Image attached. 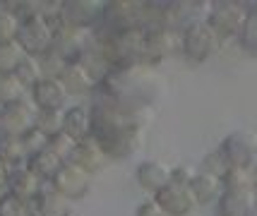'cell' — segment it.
I'll return each mask as SVG.
<instances>
[{"label": "cell", "instance_id": "17", "mask_svg": "<svg viewBox=\"0 0 257 216\" xmlns=\"http://www.w3.org/2000/svg\"><path fill=\"white\" fill-rule=\"evenodd\" d=\"M135 178H137L142 190L157 194L161 187H166L171 182V168L164 166L161 161H142L135 171Z\"/></svg>", "mask_w": 257, "mask_h": 216}, {"label": "cell", "instance_id": "7", "mask_svg": "<svg viewBox=\"0 0 257 216\" xmlns=\"http://www.w3.org/2000/svg\"><path fill=\"white\" fill-rule=\"evenodd\" d=\"M101 29L108 32H130L142 29V3L140 0H108L101 12Z\"/></svg>", "mask_w": 257, "mask_h": 216}, {"label": "cell", "instance_id": "24", "mask_svg": "<svg viewBox=\"0 0 257 216\" xmlns=\"http://www.w3.org/2000/svg\"><path fill=\"white\" fill-rule=\"evenodd\" d=\"M24 94H27V87L20 82L17 75H0V108L24 101Z\"/></svg>", "mask_w": 257, "mask_h": 216}, {"label": "cell", "instance_id": "36", "mask_svg": "<svg viewBox=\"0 0 257 216\" xmlns=\"http://www.w3.org/2000/svg\"><path fill=\"white\" fill-rule=\"evenodd\" d=\"M135 216H166V214L161 211V206L154 199H147V202H142V204L135 209Z\"/></svg>", "mask_w": 257, "mask_h": 216}, {"label": "cell", "instance_id": "16", "mask_svg": "<svg viewBox=\"0 0 257 216\" xmlns=\"http://www.w3.org/2000/svg\"><path fill=\"white\" fill-rule=\"evenodd\" d=\"M41 190H44V180L29 166H22V168H15L12 171L10 185H8V192L10 194L20 197V199H27V202H34Z\"/></svg>", "mask_w": 257, "mask_h": 216}, {"label": "cell", "instance_id": "25", "mask_svg": "<svg viewBox=\"0 0 257 216\" xmlns=\"http://www.w3.org/2000/svg\"><path fill=\"white\" fill-rule=\"evenodd\" d=\"M27 53L22 51V46L17 41L12 44H0V75H15L20 65L24 63Z\"/></svg>", "mask_w": 257, "mask_h": 216}, {"label": "cell", "instance_id": "39", "mask_svg": "<svg viewBox=\"0 0 257 216\" xmlns=\"http://www.w3.org/2000/svg\"><path fill=\"white\" fill-rule=\"evenodd\" d=\"M255 204H257V187H255Z\"/></svg>", "mask_w": 257, "mask_h": 216}, {"label": "cell", "instance_id": "28", "mask_svg": "<svg viewBox=\"0 0 257 216\" xmlns=\"http://www.w3.org/2000/svg\"><path fill=\"white\" fill-rule=\"evenodd\" d=\"M36 209H34V202H27V199H20L10 192L0 194V216H34Z\"/></svg>", "mask_w": 257, "mask_h": 216}, {"label": "cell", "instance_id": "3", "mask_svg": "<svg viewBox=\"0 0 257 216\" xmlns=\"http://www.w3.org/2000/svg\"><path fill=\"white\" fill-rule=\"evenodd\" d=\"M44 10V8H41ZM17 44L22 46V51L32 58H41L48 51H53L56 44V27L46 17L44 12H36L22 20L20 34H17Z\"/></svg>", "mask_w": 257, "mask_h": 216}, {"label": "cell", "instance_id": "13", "mask_svg": "<svg viewBox=\"0 0 257 216\" xmlns=\"http://www.w3.org/2000/svg\"><path fill=\"white\" fill-rule=\"evenodd\" d=\"M29 91H32V103L36 111H63L67 91L63 89L60 80L44 77L41 82H36Z\"/></svg>", "mask_w": 257, "mask_h": 216}, {"label": "cell", "instance_id": "1", "mask_svg": "<svg viewBox=\"0 0 257 216\" xmlns=\"http://www.w3.org/2000/svg\"><path fill=\"white\" fill-rule=\"evenodd\" d=\"M91 113V139L111 159H127L142 142V113L125 111L115 103L99 99Z\"/></svg>", "mask_w": 257, "mask_h": 216}, {"label": "cell", "instance_id": "20", "mask_svg": "<svg viewBox=\"0 0 257 216\" xmlns=\"http://www.w3.org/2000/svg\"><path fill=\"white\" fill-rule=\"evenodd\" d=\"M58 80H60V84H63V89H65L67 94H89L91 89L99 87V84L94 82V77H91L79 63H67L65 70H63V75H60Z\"/></svg>", "mask_w": 257, "mask_h": 216}, {"label": "cell", "instance_id": "30", "mask_svg": "<svg viewBox=\"0 0 257 216\" xmlns=\"http://www.w3.org/2000/svg\"><path fill=\"white\" fill-rule=\"evenodd\" d=\"M20 27H22V20H20L15 12L0 8V44H12V41H17Z\"/></svg>", "mask_w": 257, "mask_h": 216}, {"label": "cell", "instance_id": "12", "mask_svg": "<svg viewBox=\"0 0 257 216\" xmlns=\"http://www.w3.org/2000/svg\"><path fill=\"white\" fill-rule=\"evenodd\" d=\"M3 135L24 137L34 125H36V108L27 101H17L12 106H5L3 111Z\"/></svg>", "mask_w": 257, "mask_h": 216}, {"label": "cell", "instance_id": "15", "mask_svg": "<svg viewBox=\"0 0 257 216\" xmlns=\"http://www.w3.org/2000/svg\"><path fill=\"white\" fill-rule=\"evenodd\" d=\"M70 163H75V166H79L82 171H87L89 175H94V173H99L106 168L108 156L101 151V147L89 137V139L79 142L77 147H75L72 156H70Z\"/></svg>", "mask_w": 257, "mask_h": 216}, {"label": "cell", "instance_id": "32", "mask_svg": "<svg viewBox=\"0 0 257 216\" xmlns=\"http://www.w3.org/2000/svg\"><path fill=\"white\" fill-rule=\"evenodd\" d=\"M75 147H77V142H75L70 135H65V132H60V135H56V137H51V139H48V149H51L53 154H58L65 163L70 161Z\"/></svg>", "mask_w": 257, "mask_h": 216}, {"label": "cell", "instance_id": "10", "mask_svg": "<svg viewBox=\"0 0 257 216\" xmlns=\"http://www.w3.org/2000/svg\"><path fill=\"white\" fill-rule=\"evenodd\" d=\"M89 182L91 175L87 171H82L75 163H63V168L56 173V178L51 180V187L58 194H63L65 199H79L89 192Z\"/></svg>", "mask_w": 257, "mask_h": 216}, {"label": "cell", "instance_id": "31", "mask_svg": "<svg viewBox=\"0 0 257 216\" xmlns=\"http://www.w3.org/2000/svg\"><path fill=\"white\" fill-rule=\"evenodd\" d=\"M15 75L20 77V82H22L27 89H32L36 82L44 80V72H41V65H39V58H32V56L24 58V63L20 65V70H17Z\"/></svg>", "mask_w": 257, "mask_h": 216}, {"label": "cell", "instance_id": "40", "mask_svg": "<svg viewBox=\"0 0 257 216\" xmlns=\"http://www.w3.org/2000/svg\"><path fill=\"white\" fill-rule=\"evenodd\" d=\"M250 216H257V209H255V211H252V214H250Z\"/></svg>", "mask_w": 257, "mask_h": 216}, {"label": "cell", "instance_id": "8", "mask_svg": "<svg viewBox=\"0 0 257 216\" xmlns=\"http://www.w3.org/2000/svg\"><path fill=\"white\" fill-rule=\"evenodd\" d=\"M101 12H103V3L65 0L60 3V22L65 27H77V29H96L101 24Z\"/></svg>", "mask_w": 257, "mask_h": 216}, {"label": "cell", "instance_id": "33", "mask_svg": "<svg viewBox=\"0 0 257 216\" xmlns=\"http://www.w3.org/2000/svg\"><path fill=\"white\" fill-rule=\"evenodd\" d=\"M22 144H24V149H27V156H34V154H39V151L48 149V137H46L44 132H39L36 127H32V130L22 137Z\"/></svg>", "mask_w": 257, "mask_h": 216}, {"label": "cell", "instance_id": "35", "mask_svg": "<svg viewBox=\"0 0 257 216\" xmlns=\"http://www.w3.org/2000/svg\"><path fill=\"white\" fill-rule=\"evenodd\" d=\"M192 178H195V171H192L190 166H176V168H171V182H176V185H190Z\"/></svg>", "mask_w": 257, "mask_h": 216}, {"label": "cell", "instance_id": "6", "mask_svg": "<svg viewBox=\"0 0 257 216\" xmlns=\"http://www.w3.org/2000/svg\"><path fill=\"white\" fill-rule=\"evenodd\" d=\"M250 10L240 3H231V0H224V3H214L209 15H207V24L212 27V32L219 36V41H228V39H238L243 27H245V20Z\"/></svg>", "mask_w": 257, "mask_h": 216}, {"label": "cell", "instance_id": "37", "mask_svg": "<svg viewBox=\"0 0 257 216\" xmlns=\"http://www.w3.org/2000/svg\"><path fill=\"white\" fill-rule=\"evenodd\" d=\"M12 166H8L5 161H0V190H8V185H10V178H12Z\"/></svg>", "mask_w": 257, "mask_h": 216}, {"label": "cell", "instance_id": "34", "mask_svg": "<svg viewBox=\"0 0 257 216\" xmlns=\"http://www.w3.org/2000/svg\"><path fill=\"white\" fill-rule=\"evenodd\" d=\"M226 168H228V163L224 161V156H221V151L216 149L214 154H209V156H204V171L212 173V175H224Z\"/></svg>", "mask_w": 257, "mask_h": 216}, {"label": "cell", "instance_id": "2", "mask_svg": "<svg viewBox=\"0 0 257 216\" xmlns=\"http://www.w3.org/2000/svg\"><path fill=\"white\" fill-rule=\"evenodd\" d=\"M96 89L99 99H106L125 111L142 113L161 96L164 80L154 72V68L127 65V68H113Z\"/></svg>", "mask_w": 257, "mask_h": 216}, {"label": "cell", "instance_id": "21", "mask_svg": "<svg viewBox=\"0 0 257 216\" xmlns=\"http://www.w3.org/2000/svg\"><path fill=\"white\" fill-rule=\"evenodd\" d=\"M34 209L41 216H70V199L58 194L53 187H44L34 199Z\"/></svg>", "mask_w": 257, "mask_h": 216}, {"label": "cell", "instance_id": "27", "mask_svg": "<svg viewBox=\"0 0 257 216\" xmlns=\"http://www.w3.org/2000/svg\"><path fill=\"white\" fill-rule=\"evenodd\" d=\"M63 118L65 111H36V130L44 132L48 139L63 132Z\"/></svg>", "mask_w": 257, "mask_h": 216}, {"label": "cell", "instance_id": "29", "mask_svg": "<svg viewBox=\"0 0 257 216\" xmlns=\"http://www.w3.org/2000/svg\"><path fill=\"white\" fill-rule=\"evenodd\" d=\"M238 44H240V48L245 51L247 56L257 58V8L250 10V15H247L245 27H243V32L238 36Z\"/></svg>", "mask_w": 257, "mask_h": 216}, {"label": "cell", "instance_id": "14", "mask_svg": "<svg viewBox=\"0 0 257 216\" xmlns=\"http://www.w3.org/2000/svg\"><path fill=\"white\" fill-rule=\"evenodd\" d=\"M216 209L219 216H250L257 209L255 190H224Z\"/></svg>", "mask_w": 257, "mask_h": 216}, {"label": "cell", "instance_id": "19", "mask_svg": "<svg viewBox=\"0 0 257 216\" xmlns=\"http://www.w3.org/2000/svg\"><path fill=\"white\" fill-rule=\"evenodd\" d=\"M63 132L70 135L75 142H84L91 137V113L82 106H72L65 111V118H63Z\"/></svg>", "mask_w": 257, "mask_h": 216}, {"label": "cell", "instance_id": "38", "mask_svg": "<svg viewBox=\"0 0 257 216\" xmlns=\"http://www.w3.org/2000/svg\"><path fill=\"white\" fill-rule=\"evenodd\" d=\"M3 111V108H0ZM0 135H3V115H0Z\"/></svg>", "mask_w": 257, "mask_h": 216}, {"label": "cell", "instance_id": "26", "mask_svg": "<svg viewBox=\"0 0 257 216\" xmlns=\"http://www.w3.org/2000/svg\"><path fill=\"white\" fill-rule=\"evenodd\" d=\"M221 182H224V190H255L257 187V178L252 175V171H245V168H226Z\"/></svg>", "mask_w": 257, "mask_h": 216}, {"label": "cell", "instance_id": "5", "mask_svg": "<svg viewBox=\"0 0 257 216\" xmlns=\"http://www.w3.org/2000/svg\"><path fill=\"white\" fill-rule=\"evenodd\" d=\"M219 151L228 168H245L255 171L257 168V135L252 130H235L224 137L219 144Z\"/></svg>", "mask_w": 257, "mask_h": 216}, {"label": "cell", "instance_id": "23", "mask_svg": "<svg viewBox=\"0 0 257 216\" xmlns=\"http://www.w3.org/2000/svg\"><path fill=\"white\" fill-rule=\"evenodd\" d=\"M27 149L22 144V137L0 135V161H5L12 168H22L27 166Z\"/></svg>", "mask_w": 257, "mask_h": 216}, {"label": "cell", "instance_id": "22", "mask_svg": "<svg viewBox=\"0 0 257 216\" xmlns=\"http://www.w3.org/2000/svg\"><path fill=\"white\" fill-rule=\"evenodd\" d=\"M63 163H65V161L60 159L58 154H53L51 149H44V151H39V154L29 156V161H27V166H29V168H32V171L36 173L44 182L53 180L56 173L63 168Z\"/></svg>", "mask_w": 257, "mask_h": 216}, {"label": "cell", "instance_id": "18", "mask_svg": "<svg viewBox=\"0 0 257 216\" xmlns=\"http://www.w3.org/2000/svg\"><path fill=\"white\" fill-rule=\"evenodd\" d=\"M190 187L192 197L197 204H212V202H219V197L224 194V182L219 175H212V173L202 171V173H195L192 182L188 185Z\"/></svg>", "mask_w": 257, "mask_h": 216}, {"label": "cell", "instance_id": "11", "mask_svg": "<svg viewBox=\"0 0 257 216\" xmlns=\"http://www.w3.org/2000/svg\"><path fill=\"white\" fill-rule=\"evenodd\" d=\"M154 202L161 206V211L166 216H188L192 209L197 206L190 187L176 185V182H168L166 187H161V190L154 194Z\"/></svg>", "mask_w": 257, "mask_h": 216}, {"label": "cell", "instance_id": "4", "mask_svg": "<svg viewBox=\"0 0 257 216\" xmlns=\"http://www.w3.org/2000/svg\"><path fill=\"white\" fill-rule=\"evenodd\" d=\"M219 46H221V41L212 32L207 20H192L180 32V51L185 53L190 63H207L219 51Z\"/></svg>", "mask_w": 257, "mask_h": 216}, {"label": "cell", "instance_id": "9", "mask_svg": "<svg viewBox=\"0 0 257 216\" xmlns=\"http://www.w3.org/2000/svg\"><path fill=\"white\" fill-rule=\"evenodd\" d=\"M176 48H180V34L171 29H145V65L157 68L159 63L168 58Z\"/></svg>", "mask_w": 257, "mask_h": 216}]
</instances>
